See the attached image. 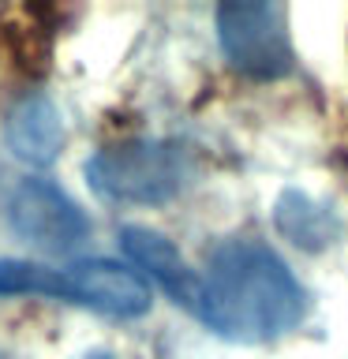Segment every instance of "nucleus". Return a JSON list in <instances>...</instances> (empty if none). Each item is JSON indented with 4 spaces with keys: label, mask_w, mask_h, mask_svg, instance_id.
I'll return each instance as SVG.
<instances>
[{
    "label": "nucleus",
    "mask_w": 348,
    "mask_h": 359,
    "mask_svg": "<svg viewBox=\"0 0 348 359\" xmlns=\"http://www.w3.org/2000/svg\"><path fill=\"white\" fill-rule=\"evenodd\" d=\"M86 180L101 198L154 206L168 202L195 180V161L180 142L135 139L116 142L86 161Z\"/></svg>",
    "instance_id": "f03ea898"
},
{
    "label": "nucleus",
    "mask_w": 348,
    "mask_h": 359,
    "mask_svg": "<svg viewBox=\"0 0 348 359\" xmlns=\"http://www.w3.org/2000/svg\"><path fill=\"white\" fill-rule=\"evenodd\" d=\"M8 221L45 255H67L90 236L86 213L53 180H22L8 198Z\"/></svg>",
    "instance_id": "20e7f679"
},
{
    "label": "nucleus",
    "mask_w": 348,
    "mask_h": 359,
    "mask_svg": "<svg viewBox=\"0 0 348 359\" xmlns=\"http://www.w3.org/2000/svg\"><path fill=\"white\" fill-rule=\"evenodd\" d=\"M11 154L30 165H49L64 146V120L49 97H27L8 116Z\"/></svg>",
    "instance_id": "0eeeda50"
},
{
    "label": "nucleus",
    "mask_w": 348,
    "mask_h": 359,
    "mask_svg": "<svg viewBox=\"0 0 348 359\" xmlns=\"http://www.w3.org/2000/svg\"><path fill=\"white\" fill-rule=\"evenodd\" d=\"M120 243H123V251H128V258L142 269L146 277H154L157 285H161L168 296L180 303V307H187V311L199 314L202 280L195 277V269L184 262V255H180L161 232L128 224V229L120 232Z\"/></svg>",
    "instance_id": "423d86ee"
},
{
    "label": "nucleus",
    "mask_w": 348,
    "mask_h": 359,
    "mask_svg": "<svg viewBox=\"0 0 348 359\" xmlns=\"http://www.w3.org/2000/svg\"><path fill=\"white\" fill-rule=\"evenodd\" d=\"M307 314V292L292 269L258 240H229L210 255L199 318L213 333L262 344L296 330Z\"/></svg>",
    "instance_id": "f257e3e1"
},
{
    "label": "nucleus",
    "mask_w": 348,
    "mask_h": 359,
    "mask_svg": "<svg viewBox=\"0 0 348 359\" xmlns=\"http://www.w3.org/2000/svg\"><path fill=\"white\" fill-rule=\"evenodd\" d=\"M218 38L236 72L251 79H281L292 72L288 11L269 0L218 8Z\"/></svg>",
    "instance_id": "7ed1b4c3"
},
{
    "label": "nucleus",
    "mask_w": 348,
    "mask_h": 359,
    "mask_svg": "<svg viewBox=\"0 0 348 359\" xmlns=\"http://www.w3.org/2000/svg\"><path fill=\"white\" fill-rule=\"evenodd\" d=\"M86 359H112V355H86Z\"/></svg>",
    "instance_id": "1a4fd4ad"
},
{
    "label": "nucleus",
    "mask_w": 348,
    "mask_h": 359,
    "mask_svg": "<svg viewBox=\"0 0 348 359\" xmlns=\"http://www.w3.org/2000/svg\"><path fill=\"white\" fill-rule=\"evenodd\" d=\"M53 299H67L109 318H139L150 311V285L131 266L112 258H83L53 269Z\"/></svg>",
    "instance_id": "39448f33"
},
{
    "label": "nucleus",
    "mask_w": 348,
    "mask_h": 359,
    "mask_svg": "<svg viewBox=\"0 0 348 359\" xmlns=\"http://www.w3.org/2000/svg\"><path fill=\"white\" fill-rule=\"evenodd\" d=\"M277 229L288 236L303 251H319V247L333 243L341 232V221L333 217V210L319 206L303 191H285L277 202Z\"/></svg>",
    "instance_id": "6e6552de"
}]
</instances>
